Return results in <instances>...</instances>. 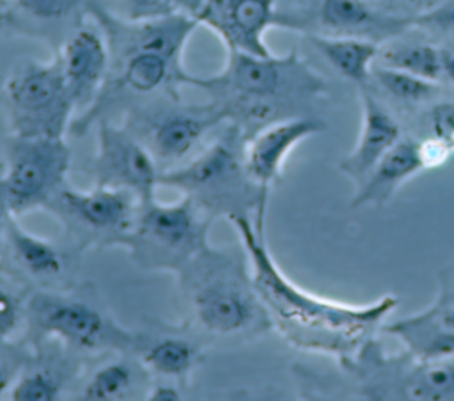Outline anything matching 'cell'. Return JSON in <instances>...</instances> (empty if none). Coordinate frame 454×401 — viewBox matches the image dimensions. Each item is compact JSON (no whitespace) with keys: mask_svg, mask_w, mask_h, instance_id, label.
<instances>
[{"mask_svg":"<svg viewBox=\"0 0 454 401\" xmlns=\"http://www.w3.org/2000/svg\"><path fill=\"white\" fill-rule=\"evenodd\" d=\"M231 222L273 328L298 350L330 355L348 366L374 341L387 316L399 305L394 295H383L364 305L312 295L282 273L266 247L264 229H259L254 218L238 216Z\"/></svg>","mask_w":454,"mask_h":401,"instance_id":"cell-1","label":"cell"},{"mask_svg":"<svg viewBox=\"0 0 454 401\" xmlns=\"http://www.w3.org/2000/svg\"><path fill=\"white\" fill-rule=\"evenodd\" d=\"M83 14L103 30L110 67L99 98L73 119L69 133H87L117 108L126 112L131 105L158 96L179 98V87L188 76L183 53L200 25L195 16L176 11L153 20L126 21L110 14L98 0H87Z\"/></svg>","mask_w":454,"mask_h":401,"instance_id":"cell-2","label":"cell"},{"mask_svg":"<svg viewBox=\"0 0 454 401\" xmlns=\"http://www.w3.org/2000/svg\"><path fill=\"white\" fill-rule=\"evenodd\" d=\"M184 85L204 90L222 119L238 126L247 138L271 122L301 115L298 112L307 103L328 92L326 80L294 50L286 55L227 50L218 73H188Z\"/></svg>","mask_w":454,"mask_h":401,"instance_id":"cell-3","label":"cell"},{"mask_svg":"<svg viewBox=\"0 0 454 401\" xmlns=\"http://www.w3.org/2000/svg\"><path fill=\"white\" fill-rule=\"evenodd\" d=\"M176 275L192 319L204 332L250 339L273 328L254 286L247 254L238 256L209 245Z\"/></svg>","mask_w":454,"mask_h":401,"instance_id":"cell-4","label":"cell"},{"mask_svg":"<svg viewBox=\"0 0 454 401\" xmlns=\"http://www.w3.org/2000/svg\"><path fill=\"white\" fill-rule=\"evenodd\" d=\"M245 133L225 122L222 133L188 161L163 170L160 185L190 197L211 218H254L264 229L268 192L257 185L245 161Z\"/></svg>","mask_w":454,"mask_h":401,"instance_id":"cell-5","label":"cell"},{"mask_svg":"<svg viewBox=\"0 0 454 401\" xmlns=\"http://www.w3.org/2000/svg\"><path fill=\"white\" fill-rule=\"evenodd\" d=\"M211 220L186 195L176 202H160L153 197L140 202L135 225L122 247L144 270L179 273L209 247Z\"/></svg>","mask_w":454,"mask_h":401,"instance_id":"cell-6","label":"cell"},{"mask_svg":"<svg viewBox=\"0 0 454 401\" xmlns=\"http://www.w3.org/2000/svg\"><path fill=\"white\" fill-rule=\"evenodd\" d=\"M27 325L32 341L55 339L80 351H128L138 342L89 298L48 287L28 296Z\"/></svg>","mask_w":454,"mask_h":401,"instance_id":"cell-7","label":"cell"},{"mask_svg":"<svg viewBox=\"0 0 454 401\" xmlns=\"http://www.w3.org/2000/svg\"><path fill=\"white\" fill-rule=\"evenodd\" d=\"M2 99L16 137H64L76 114L57 55L20 62L4 83Z\"/></svg>","mask_w":454,"mask_h":401,"instance_id":"cell-8","label":"cell"},{"mask_svg":"<svg viewBox=\"0 0 454 401\" xmlns=\"http://www.w3.org/2000/svg\"><path fill=\"white\" fill-rule=\"evenodd\" d=\"M122 124L149 149L163 172L188 161L202 138L225 121L209 101L188 105L179 98L158 96L131 105Z\"/></svg>","mask_w":454,"mask_h":401,"instance_id":"cell-9","label":"cell"},{"mask_svg":"<svg viewBox=\"0 0 454 401\" xmlns=\"http://www.w3.org/2000/svg\"><path fill=\"white\" fill-rule=\"evenodd\" d=\"M71 149L64 137H16L5 142L2 186L7 208L14 216L46 209L66 185Z\"/></svg>","mask_w":454,"mask_h":401,"instance_id":"cell-10","label":"cell"},{"mask_svg":"<svg viewBox=\"0 0 454 401\" xmlns=\"http://www.w3.org/2000/svg\"><path fill=\"white\" fill-rule=\"evenodd\" d=\"M140 200L128 190L92 186L74 190L64 185L46 206L80 247H122L135 225Z\"/></svg>","mask_w":454,"mask_h":401,"instance_id":"cell-11","label":"cell"},{"mask_svg":"<svg viewBox=\"0 0 454 401\" xmlns=\"http://www.w3.org/2000/svg\"><path fill=\"white\" fill-rule=\"evenodd\" d=\"M98 147L89 174L96 186L131 192L140 202L156 197L161 169L149 149L124 126L99 119Z\"/></svg>","mask_w":454,"mask_h":401,"instance_id":"cell-12","label":"cell"},{"mask_svg":"<svg viewBox=\"0 0 454 401\" xmlns=\"http://www.w3.org/2000/svg\"><path fill=\"white\" fill-rule=\"evenodd\" d=\"M195 18L213 30L227 50L254 55L271 53L264 39L271 27H300L298 20L277 11V0H204Z\"/></svg>","mask_w":454,"mask_h":401,"instance_id":"cell-13","label":"cell"},{"mask_svg":"<svg viewBox=\"0 0 454 401\" xmlns=\"http://www.w3.org/2000/svg\"><path fill=\"white\" fill-rule=\"evenodd\" d=\"M62 43L57 59L76 114L87 112L99 98L110 67L103 30L87 14ZM76 117V115H74Z\"/></svg>","mask_w":454,"mask_h":401,"instance_id":"cell-14","label":"cell"},{"mask_svg":"<svg viewBox=\"0 0 454 401\" xmlns=\"http://www.w3.org/2000/svg\"><path fill=\"white\" fill-rule=\"evenodd\" d=\"M323 130L325 122L309 115L287 117L261 128L245 144V161L252 179L270 190L280 179L289 153L301 140Z\"/></svg>","mask_w":454,"mask_h":401,"instance_id":"cell-15","label":"cell"},{"mask_svg":"<svg viewBox=\"0 0 454 401\" xmlns=\"http://www.w3.org/2000/svg\"><path fill=\"white\" fill-rule=\"evenodd\" d=\"M362 96V126L358 140L351 153L340 161L339 169L353 183L360 185L374 165L397 144L401 138V128L390 112L365 89H360Z\"/></svg>","mask_w":454,"mask_h":401,"instance_id":"cell-16","label":"cell"},{"mask_svg":"<svg viewBox=\"0 0 454 401\" xmlns=\"http://www.w3.org/2000/svg\"><path fill=\"white\" fill-rule=\"evenodd\" d=\"M317 20L330 35L358 37L378 44L413 27V18L383 12L367 0H321Z\"/></svg>","mask_w":454,"mask_h":401,"instance_id":"cell-17","label":"cell"},{"mask_svg":"<svg viewBox=\"0 0 454 401\" xmlns=\"http://www.w3.org/2000/svg\"><path fill=\"white\" fill-rule=\"evenodd\" d=\"M12 213L5 220L2 257L7 256L12 268L28 280L50 284L67 271V256L48 238L25 231Z\"/></svg>","mask_w":454,"mask_h":401,"instance_id":"cell-18","label":"cell"},{"mask_svg":"<svg viewBox=\"0 0 454 401\" xmlns=\"http://www.w3.org/2000/svg\"><path fill=\"white\" fill-rule=\"evenodd\" d=\"M362 378L369 385L365 389L367 397H371L380 385L388 383L380 399L399 397L417 401H454V357L434 362L417 360L415 366H410L406 371H397V374H365Z\"/></svg>","mask_w":454,"mask_h":401,"instance_id":"cell-19","label":"cell"},{"mask_svg":"<svg viewBox=\"0 0 454 401\" xmlns=\"http://www.w3.org/2000/svg\"><path fill=\"white\" fill-rule=\"evenodd\" d=\"M420 170H424V167L419 154V142L399 138L397 144L374 165L367 177L356 185L351 208L385 204L404 181Z\"/></svg>","mask_w":454,"mask_h":401,"instance_id":"cell-20","label":"cell"},{"mask_svg":"<svg viewBox=\"0 0 454 401\" xmlns=\"http://www.w3.org/2000/svg\"><path fill=\"white\" fill-rule=\"evenodd\" d=\"M383 330L401 339L406 353L415 360L434 362L454 357V330L438 321L433 307L397 319Z\"/></svg>","mask_w":454,"mask_h":401,"instance_id":"cell-21","label":"cell"},{"mask_svg":"<svg viewBox=\"0 0 454 401\" xmlns=\"http://www.w3.org/2000/svg\"><path fill=\"white\" fill-rule=\"evenodd\" d=\"M137 350L145 369L179 385L188 381L202 358L199 344L183 335H163L147 342L138 341Z\"/></svg>","mask_w":454,"mask_h":401,"instance_id":"cell-22","label":"cell"},{"mask_svg":"<svg viewBox=\"0 0 454 401\" xmlns=\"http://www.w3.org/2000/svg\"><path fill=\"white\" fill-rule=\"evenodd\" d=\"M312 46L326 62L358 89H365L378 59L380 44L348 35H310Z\"/></svg>","mask_w":454,"mask_h":401,"instance_id":"cell-23","label":"cell"},{"mask_svg":"<svg viewBox=\"0 0 454 401\" xmlns=\"http://www.w3.org/2000/svg\"><path fill=\"white\" fill-rule=\"evenodd\" d=\"M138 383V369L128 360H110L85 380L80 390L83 401H119L133 394Z\"/></svg>","mask_w":454,"mask_h":401,"instance_id":"cell-24","label":"cell"},{"mask_svg":"<svg viewBox=\"0 0 454 401\" xmlns=\"http://www.w3.org/2000/svg\"><path fill=\"white\" fill-rule=\"evenodd\" d=\"M381 66L403 69L422 78L440 82V48L426 43H394L380 48L378 59Z\"/></svg>","mask_w":454,"mask_h":401,"instance_id":"cell-25","label":"cell"},{"mask_svg":"<svg viewBox=\"0 0 454 401\" xmlns=\"http://www.w3.org/2000/svg\"><path fill=\"white\" fill-rule=\"evenodd\" d=\"M378 85L392 98L404 101V103H422L431 98L440 90L438 82L422 78L419 75L395 69V67H387V66H374L372 75H371Z\"/></svg>","mask_w":454,"mask_h":401,"instance_id":"cell-26","label":"cell"},{"mask_svg":"<svg viewBox=\"0 0 454 401\" xmlns=\"http://www.w3.org/2000/svg\"><path fill=\"white\" fill-rule=\"evenodd\" d=\"M64 392L62 376L55 369L37 367L12 381L9 397L14 401H55Z\"/></svg>","mask_w":454,"mask_h":401,"instance_id":"cell-27","label":"cell"},{"mask_svg":"<svg viewBox=\"0 0 454 401\" xmlns=\"http://www.w3.org/2000/svg\"><path fill=\"white\" fill-rule=\"evenodd\" d=\"M87 0H7L11 16L21 14L35 23H60L83 12Z\"/></svg>","mask_w":454,"mask_h":401,"instance_id":"cell-28","label":"cell"},{"mask_svg":"<svg viewBox=\"0 0 454 401\" xmlns=\"http://www.w3.org/2000/svg\"><path fill=\"white\" fill-rule=\"evenodd\" d=\"M110 14L126 21H142L176 12L168 0H98Z\"/></svg>","mask_w":454,"mask_h":401,"instance_id":"cell-29","label":"cell"},{"mask_svg":"<svg viewBox=\"0 0 454 401\" xmlns=\"http://www.w3.org/2000/svg\"><path fill=\"white\" fill-rule=\"evenodd\" d=\"M27 321V302L11 286L0 282V341L12 337Z\"/></svg>","mask_w":454,"mask_h":401,"instance_id":"cell-30","label":"cell"},{"mask_svg":"<svg viewBox=\"0 0 454 401\" xmlns=\"http://www.w3.org/2000/svg\"><path fill=\"white\" fill-rule=\"evenodd\" d=\"M413 27H422L426 30L442 34H454V0L436 2L420 16L413 18Z\"/></svg>","mask_w":454,"mask_h":401,"instance_id":"cell-31","label":"cell"},{"mask_svg":"<svg viewBox=\"0 0 454 401\" xmlns=\"http://www.w3.org/2000/svg\"><path fill=\"white\" fill-rule=\"evenodd\" d=\"M431 130L433 135L450 142L454 137V101H440L431 108Z\"/></svg>","mask_w":454,"mask_h":401,"instance_id":"cell-32","label":"cell"},{"mask_svg":"<svg viewBox=\"0 0 454 401\" xmlns=\"http://www.w3.org/2000/svg\"><path fill=\"white\" fill-rule=\"evenodd\" d=\"M419 154L424 169H436L447 161V158L452 154V147L447 140L433 135L431 138L419 142Z\"/></svg>","mask_w":454,"mask_h":401,"instance_id":"cell-33","label":"cell"},{"mask_svg":"<svg viewBox=\"0 0 454 401\" xmlns=\"http://www.w3.org/2000/svg\"><path fill=\"white\" fill-rule=\"evenodd\" d=\"M183 397L177 383L158 381L147 390V399L151 401H179Z\"/></svg>","mask_w":454,"mask_h":401,"instance_id":"cell-34","label":"cell"},{"mask_svg":"<svg viewBox=\"0 0 454 401\" xmlns=\"http://www.w3.org/2000/svg\"><path fill=\"white\" fill-rule=\"evenodd\" d=\"M440 67H442V78L454 82V50L452 48H440Z\"/></svg>","mask_w":454,"mask_h":401,"instance_id":"cell-35","label":"cell"},{"mask_svg":"<svg viewBox=\"0 0 454 401\" xmlns=\"http://www.w3.org/2000/svg\"><path fill=\"white\" fill-rule=\"evenodd\" d=\"M433 309H434V314H436L438 321H440L442 325H445L447 328L454 330V305H440V303H434Z\"/></svg>","mask_w":454,"mask_h":401,"instance_id":"cell-36","label":"cell"},{"mask_svg":"<svg viewBox=\"0 0 454 401\" xmlns=\"http://www.w3.org/2000/svg\"><path fill=\"white\" fill-rule=\"evenodd\" d=\"M11 215L9 208H7V200H5V193H4V186H2V165H0V259H2V241H4V227H5V220Z\"/></svg>","mask_w":454,"mask_h":401,"instance_id":"cell-37","label":"cell"},{"mask_svg":"<svg viewBox=\"0 0 454 401\" xmlns=\"http://www.w3.org/2000/svg\"><path fill=\"white\" fill-rule=\"evenodd\" d=\"M172 4V7L179 12H186L195 16L197 11L200 9V5L204 4V0H168Z\"/></svg>","mask_w":454,"mask_h":401,"instance_id":"cell-38","label":"cell"},{"mask_svg":"<svg viewBox=\"0 0 454 401\" xmlns=\"http://www.w3.org/2000/svg\"><path fill=\"white\" fill-rule=\"evenodd\" d=\"M12 385V369H9V364H5L0 358V396L9 390Z\"/></svg>","mask_w":454,"mask_h":401,"instance_id":"cell-39","label":"cell"},{"mask_svg":"<svg viewBox=\"0 0 454 401\" xmlns=\"http://www.w3.org/2000/svg\"><path fill=\"white\" fill-rule=\"evenodd\" d=\"M11 11H9V5H7V0H0V25L4 23H9L11 21Z\"/></svg>","mask_w":454,"mask_h":401,"instance_id":"cell-40","label":"cell"},{"mask_svg":"<svg viewBox=\"0 0 454 401\" xmlns=\"http://www.w3.org/2000/svg\"><path fill=\"white\" fill-rule=\"evenodd\" d=\"M436 303H440V305H454V289L443 293L442 298H438Z\"/></svg>","mask_w":454,"mask_h":401,"instance_id":"cell-41","label":"cell"},{"mask_svg":"<svg viewBox=\"0 0 454 401\" xmlns=\"http://www.w3.org/2000/svg\"><path fill=\"white\" fill-rule=\"evenodd\" d=\"M408 2H413V4H426V2H433V5L436 4V2H440V0H408Z\"/></svg>","mask_w":454,"mask_h":401,"instance_id":"cell-42","label":"cell"},{"mask_svg":"<svg viewBox=\"0 0 454 401\" xmlns=\"http://www.w3.org/2000/svg\"><path fill=\"white\" fill-rule=\"evenodd\" d=\"M449 144H450V147H452V153H454V137L450 138V142H449Z\"/></svg>","mask_w":454,"mask_h":401,"instance_id":"cell-43","label":"cell"}]
</instances>
